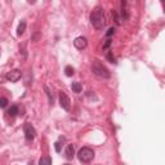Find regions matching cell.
I'll use <instances>...</instances> for the list:
<instances>
[{
	"instance_id": "obj_1",
	"label": "cell",
	"mask_w": 165,
	"mask_h": 165,
	"mask_svg": "<svg viewBox=\"0 0 165 165\" xmlns=\"http://www.w3.org/2000/svg\"><path fill=\"white\" fill-rule=\"evenodd\" d=\"M90 23L96 30H102L106 26V17L105 12L101 7H96L90 13Z\"/></svg>"
},
{
	"instance_id": "obj_2",
	"label": "cell",
	"mask_w": 165,
	"mask_h": 165,
	"mask_svg": "<svg viewBox=\"0 0 165 165\" xmlns=\"http://www.w3.org/2000/svg\"><path fill=\"white\" fill-rule=\"evenodd\" d=\"M92 71L96 76L102 78V79H108L111 76V72L108 71V68L106 66H103V64L99 61H97V60L92 63Z\"/></svg>"
},
{
	"instance_id": "obj_3",
	"label": "cell",
	"mask_w": 165,
	"mask_h": 165,
	"mask_svg": "<svg viewBox=\"0 0 165 165\" xmlns=\"http://www.w3.org/2000/svg\"><path fill=\"white\" fill-rule=\"evenodd\" d=\"M78 157H79V160L81 163L88 164L94 159V151L92 148H89V147H82V148L79 151Z\"/></svg>"
},
{
	"instance_id": "obj_4",
	"label": "cell",
	"mask_w": 165,
	"mask_h": 165,
	"mask_svg": "<svg viewBox=\"0 0 165 165\" xmlns=\"http://www.w3.org/2000/svg\"><path fill=\"white\" fill-rule=\"evenodd\" d=\"M23 130H25V137L27 141H32L35 138V135H36V130H35V128L30 123H26L23 125Z\"/></svg>"
},
{
	"instance_id": "obj_5",
	"label": "cell",
	"mask_w": 165,
	"mask_h": 165,
	"mask_svg": "<svg viewBox=\"0 0 165 165\" xmlns=\"http://www.w3.org/2000/svg\"><path fill=\"white\" fill-rule=\"evenodd\" d=\"M60 105L64 111H70L71 108V102H70V98L67 97V94L64 92H60Z\"/></svg>"
},
{
	"instance_id": "obj_6",
	"label": "cell",
	"mask_w": 165,
	"mask_h": 165,
	"mask_svg": "<svg viewBox=\"0 0 165 165\" xmlns=\"http://www.w3.org/2000/svg\"><path fill=\"white\" fill-rule=\"evenodd\" d=\"M74 45H75V48H78V49H85L86 48V45H88V41L84 36H79V38H76L74 40Z\"/></svg>"
},
{
	"instance_id": "obj_7",
	"label": "cell",
	"mask_w": 165,
	"mask_h": 165,
	"mask_svg": "<svg viewBox=\"0 0 165 165\" xmlns=\"http://www.w3.org/2000/svg\"><path fill=\"white\" fill-rule=\"evenodd\" d=\"M21 76H22V72L20 71V70H13V71H10V72L7 74V79L9 81L16 82V81H18L21 79Z\"/></svg>"
},
{
	"instance_id": "obj_8",
	"label": "cell",
	"mask_w": 165,
	"mask_h": 165,
	"mask_svg": "<svg viewBox=\"0 0 165 165\" xmlns=\"http://www.w3.org/2000/svg\"><path fill=\"white\" fill-rule=\"evenodd\" d=\"M75 156V148L72 145H68L67 148H66V157L68 159V160H71V159H74Z\"/></svg>"
},
{
	"instance_id": "obj_9",
	"label": "cell",
	"mask_w": 165,
	"mask_h": 165,
	"mask_svg": "<svg viewBox=\"0 0 165 165\" xmlns=\"http://www.w3.org/2000/svg\"><path fill=\"white\" fill-rule=\"evenodd\" d=\"M25 30H26V22L25 21H21V23L18 25V28H17V35L21 36V35L25 32Z\"/></svg>"
},
{
	"instance_id": "obj_10",
	"label": "cell",
	"mask_w": 165,
	"mask_h": 165,
	"mask_svg": "<svg viewBox=\"0 0 165 165\" xmlns=\"http://www.w3.org/2000/svg\"><path fill=\"white\" fill-rule=\"evenodd\" d=\"M39 165H52V159L49 156H43L39 160Z\"/></svg>"
},
{
	"instance_id": "obj_11",
	"label": "cell",
	"mask_w": 165,
	"mask_h": 165,
	"mask_svg": "<svg viewBox=\"0 0 165 165\" xmlns=\"http://www.w3.org/2000/svg\"><path fill=\"white\" fill-rule=\"evenodd\" d=\"M71 89L75 93H80L82 90V86H81L80 82H72V84H71Z\"/></svg>"
},
{
	"instance_id": "obj_12",
	"label": "cell",
	"mask_w": 165,
	"mask_h": 165,
	"mask_svg": "<svg viewBox=\"0 0 165 165\" xmlns=\"http://www.w3.org/2000/svg\"><path fill=\"white\" fill-rule=\"evenodd\" d=\"M17 114H18V106H12V107L8 110L9 116H16Z\"/></svg>"
},
{
	"instance_id": "obj_13",
	"label": "cell",
	"mask_w": 165,
	"mask_h": 165,
	"mask_svg": "<svg viewBox=\"0 0 165 165\" xmlns=\"http://www.w3.org/2000/svg\"><path fill=\"white\" fill-rule=\"evenodd\" d=\"M64 74H66V76H72V75L75 74L74 67H71V66H66V67H64Z\"/></svg>"
},
{
	"instance_id": "obj_14",
	"label": "cell",
	"mask_w": 165,
	"mask_h": 165,
	"mask_svg": "<svg viewBox=\"0 0 165 165\" xmlns=\"http://www.w3.org/2000/svg\"><path fill=\"white\" fill-rule=\"evenodd\" d=\"M107 60H108L111 63H116V58H115V56H114L112 52H108V53H107Z\"/></svg>"
},
{
	"instance_id": "obj_15",
	"label": "cell",
	"mask_w": 165,
	"mask_h": 165,
	"mask_svg": "<svg viewBox=\"0 0 165 165\" xmlns=\"http://www.w3.org/2000/svg\"><path fill=\"white\" fill-rule=\"evenodd\" d=\"M7 105H8V99L7 98H0V107L4 108V107H7Z\"/></svg>"
},
{
	"instance_id": "obj_16",
	"label": "cell",
	"mask_w": 165,
	"mask_h": 165,
	"mask_svg": "<svg viewBox=\"0 0 165 165\" xmlns=\"http://www.w3.org/2000/svg\"><path fill=\"white\" fill-rule=\"evenodd\" d=\"M114 34H115V28L111 27V28H108V31H107V34H106V35H107V38H110V36H112Z\"/></svg>"
},
{
	"instance_id": "obj_17",
	"label": "cell",
	"mask_w": 165,
	"mask_h": 165,
	"mask_svg": "<svg viewBox=\"0 0 165 165\" xmlns=\"http://www.w3.org/2000/svg\"><path fill=\"white\" fill-rule=\"evenodd\" d=\"M110 45H111V40H110V39H107V40H106V43L103 44V49H107Z\"/></svg>"
},
{
	"instance_id": "obj_18",
	"label": "cell",
	"mask_w": 165,
	"mask_h": 165,
	"mask_svg": "<svg viewBox=\"0 0 165 165\" xmlns=\"http://www.w3.org/2000/svg\"><path fill=\"white\" fill-rule=\"evenodd\" d=\"M54 147H56V151H57V152L61 151V143H60V142H56V143H54Z\"/></svg>"
},
{
	"instance_id": "obj_19",
	"label": "cell",
	"mask_w": 165,
	"mask_h": 165,
	"mask_svg": "<svg viewBox=\"0 0 165 165\" xmlns=\"http://www.w3.org/2000/svg\"><path fill=\"white\" fill-rule=\"evenodd\" d=\"M64 165H70V164H64Z\"/></svg>"
}]
</instances>
